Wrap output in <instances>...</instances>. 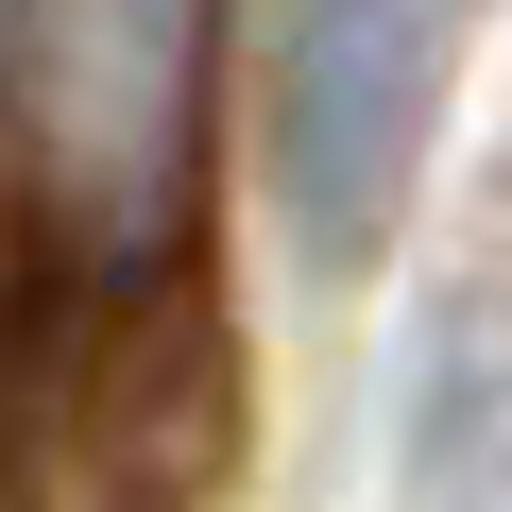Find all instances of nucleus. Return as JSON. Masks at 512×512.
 Segmentation results:
<instances>
[{"mask_svg": "<svg viewBox=\"0 0 512 512\" xmlns=\"http://www.w3.org/2000/svg\"><path fill=\"white\" fill-rule=\"evenodd\" d=\"M222 0H18V188L86 274L188 256Z\"/></svg>", "mask_w": 512, "mask_h": 512, "instance_id": "1", "label": "nucleus"}, {"mask_svg": "<svg viewBox=\"0 0 512 512\" xmlns=\"http://www.w3.org/2000/svg\"><path fill=\"white\" fill-rule=\"evenodd\" d=\"M444 35L461 0H274V69H256V120H274V205L308 274H376L427 137H444Z\"/></svg>", "mask_w": 512, "mask_h": 512, "instance_id": "2", "label": "nucleus"}]
</instances>
